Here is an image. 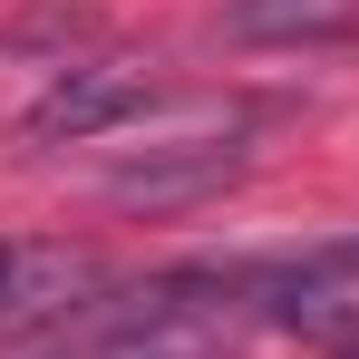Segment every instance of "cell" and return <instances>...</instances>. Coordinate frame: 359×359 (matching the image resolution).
Instances as JSON below:
<instances>
[{
	"mask_svg": "<svg viewBox=\"0 0 359 359\" xmlns=\"http://www.w3.org/2000/svg\"><path fill=\"white\" fill-rule=\"evenodd\" d=\"M146 107V68L136 59H88L68 68V78H49V97L20 117V146H88V136H107V126H126Z\"/></svg>",
	"mask_w": 359,
	"mask_h": 359,
	"instance_id": "2",
	"label": "cell"
},
{
	"mask_svg": "<svg viewBox=\"0 0 359 359\" xmlns=\"http://www.w3.org/2000/svg\"><path fill=\"white\" fill-rule=\"evenodd\" d=\"M359 0H224V39L243 49H311V39H350Z\"/></svg>",
	"mask_w": 359,
	"mask_h": 359,
	"instance_id": "4",
	"label": "cell"
},
{
	"mask_svg": "<svg viewBox=\"0 0 359 359\" xmlns=\"http://www.w3.org/2000/svg\"><path fill=\"white\" fill-rule=\"evenodd\" d=\"M340 359H359V340H350V350H340Z\"/></svg>",
	"mask_w": 359,
	"mask_h": 359,
	"instance_id": "6",
	"label": "cell"
},
{
	"mask_svg": "<svg viewBox=\"0 0 359 359\" xmlns=\"http://www.w3.org/2000/svg\"><path fill=\"white\" fill-rule=\"evenodd\" d=\"M233 165H243L233 146H165V165H126L107 194L117 204H184V194H214Z\"/></svg>",
	"mask_w": 359,
	"mask_h": 359,
	"instance_id": "5",
	"label": "cell"
},
{
	"mask_svg": "<svg viewBox=\"0 0 359 359\" xmlns=\"http://www.w3.org/2000/svg\"><path fill=\"white\" fill-rule=\"evenodd\" d=\"M252 320H272L252 262H233V272H165L146 292L68 311L49 359H224Z\"/></svg>",
	"mask_w": 359,
	"mask_h": 359,
	"instance_id": "1",
	"label": "cell"
},
{
	"mask_svg": "<svg viewBox=\"0 0 359 359\" xmlns=\"http://www.w3.org/2000/svg\"><path fill=\"white\" fill-rule=\"evenodd\" d=\"M252 272H262V311L272 320H330L340 292H359V233H320V243H301V252L252 262Z\"/></svg>",
	"mask_w": 359,
	"mask_h": 359,
	"instance_id": "3",
	"label": "cell"
},
{
	"mask_svg": "<svg viewBox=\"0 0 359 359\" xmlns=\"http://www.w3.org/2000/svg\"><path fill=\"white\" fill-rule=\"evenodd\" d=\"M0 272H10V252H0Z\"/></svg>",
	"mask_w": 359,
	"mask_h": 359,
	"instance_id": "7",
	"label": "cell"
}]
</instances>
